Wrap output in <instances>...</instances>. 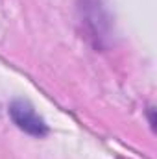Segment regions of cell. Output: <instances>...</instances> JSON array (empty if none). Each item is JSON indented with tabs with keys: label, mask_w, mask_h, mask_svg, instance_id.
<instances>
[{
	"label": "cell",
	"mask_w": 157,
	"mask_h": 159,
	"mask_svg": "<svg viewBox=\"0 0 157 159\" xmlns=\"http://www.w3.org/2000/svg\"><path fill=\"white\" fill-rule=\"evenodd\" d=\"M9 115L11 120L26 133L30 135H35V137H43L48 133V126L44 124V120L41 119L39 115L35 113L34 106L28 102V100H13L11 106H9Z\"/></svg>",
	"instance_id": "obj_1"
}]
</instances>
